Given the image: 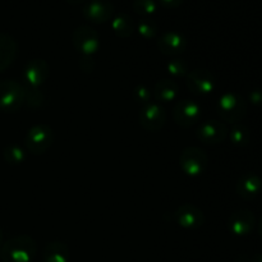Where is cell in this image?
Here are the masks:
<instances>
[{"label": "cell", "instance_id": "obj_1", "mask_svg": "<svg viewBox=\"0 0 262 262\" xmlns=\"http://www.w3.org/2000/svg\"><path fill=\"white\" fill-rule=\"evenodd\" d=\"M36 242L27 235H18L8 239L0 247L2 262H32L36 256Z\"/></svg>", "mask_w": 262, "mask_h": 262}, {"label": "cell", "instance_id": "obj_2", "mask_svg": "<svg viewBox=\"0 0 262 262\" xmlns=\"http://www.w3.org/2000/svg\"><path fill=\"white\" fill-rule=\"evenodd\" d=\"M217 114L220 115L224 122L237 124L242 120V118L247 112V102L245 101L241 95L234 92H228L224 94L217 101Z\"/></svg>", "mask_w": 262, "mask_h": 262}, {"label": "cell", "instance_id": "obj_3", "mask_svg": "<svg viewBox=\"0 0 262 262\" xmlns=\"http://www.w3.org/2000/svg\"><path fill=\"white\" fill-rule=\"evenodd\" d=\"M26 89L18 82L8 79L0 82V110L15 113L25 105Z\"/></svg>", "mask_w": 262, "mask_h": 262}, {"label": "cell", "instance_id": "obj_4", "mask_svg": "<svg viewBox=\"0 0 262 262\" xmlns=\"http://www.w3.org/2000/svg\"><path fill=\"white\" fill-rule=\"evenodd\" d=\"M54 142V132L49 125L37 124L28 129L25 137L26 148L31 154H43Z\"/></svg>", "mask_w": 262, "mask_h": 262}, {"label": "cell", "instance_id": "obj_5", "mask_svg": "<svg viewBox=\"0 0 262 262\" xmlns=\"http://www.w3.org/2000/svg\"><path fill=\"white\" fill-rule=\"evenodd\" d=\"M182 170L192 177L204 173L209 164V158L204 150L199 147H187L182 151L179 158Z\"/></svg>", "mask_w": 262, "mask_h": 262}, {"label": "cell", "instance_id": "obj_6", "mask_svg": "<svg viewBox=\"0 0 262 262\" xmlns=\"http://www.w3.org/2000/svg\"><path fill=\"white\" fill-rule=\"evenodd\" d=\"M72 42L76 50L90 56L100 49V36L90 26H79L72 35Z\"/></svg>", "mask_w": 262, "mask_h": 262}, {"label": "cell", "instance_id": "obj_7", "mask_svg": "<svg viewBox=\"0 0 262 262\" xmlns=\"http://www.w3.org/2000/svg\"><path fill=\"white\" fill-rule=\"evenodd\" d=\"M166 112L159 102L145 105L140 113V124L148 132H158L165 125Z\"/></svg>", "mask_w": 262, "mask_h": 262}, {"label": "cell", "instance_id": "obj_8", "mask_svg": "<svg viewBox=\"0 0 262 262\" xmlns=\"http://www.w3.org/2000/svg\"><path fill=\"white\" fill-rule=\"evenodd\" d=\"M174 122L183 128H189L201 119V106L192 100H182L174 106Z\"/></svg>", "mask_w": 262, "mask_h": 262}, {"label": "cell", "instance_id": "obj_9", "mask_svg": "<svg viewBox=\"0 0 262 262\" xmlns=\"http://www.w3.org/2000/svg\"><path fill=\"white\" fill-rule=\"evenodd\" d=\"M196 136L206 145H217L227 138L228 128L219 120H207L197 128Z\"/></svg>", "mask_w": 262, "mask_h": 262}, {"label": "cell", "instance_id": "obj_10", "mask_svg": "<svg viewBox=\"0 0 262 262\" xmlns=\"http://www.w3.org/2000/svg\"><path fill=\"white\" fill-rule=\"evenodd\" d=\"M256 227V217L250 210H238L230 215L228 220V229L237 237L251 234Z\"/></svg>", "mask_w": 262, "mask_h": 262}, {"label": "cell", "instance_id": "obj_11", "mask_svg": "<svg viewBox=\"0 0 262 262\" xmlns=\"http://www.w3.org/2000/svg\"><path fill=\"white\" fill-rule=\"evenodd\" d=\"M187 87L197 95H209L215 89V78L206 69H194L187 74Z\"/></svg>", "mask_w": 262, "mask_h": 262}, {"label": "cell", "instance_id": "obj_12", "mask_svg": "<svg viewBox=\"0 0 262 262\" xmlns=\"http://www.w3.org/2000/svg\"><path fill=\"white\" fill-rule=\"evenodd\" d=\"M82 13L89 22L105 23L113 18L114 7L109 0H91L84 4Z\"/></svg>", "mask_w": 262, "mask_h": 262}, {"label": "cell", "instance_id": "obj_13", "mask_svg": "<svg viewBox=\"0 0 262 262\" xmlns=\"http://www.w3.org/2000/svg\"><path fill=\"white\" fill-rule=\"evenodd\" d=\"M156 45H158V49L160 50L161 54L171 56L184 53L187 50L188 42H187V38L182 33L169 31V32L163 33L158 38Z\"/></svg>", "mask_w": 262, "mask_h": 262}, {"label": "cell", "instance_id": "obj_14", "mask_svg": "<svg viewBox=\"0 0 262 262\" xmlns=\"http://www.w3.org/2000/svg\"><path fill=\"white\" fill-rule=\"evenodd\" d=\"M174 219L181 225L182 228L186 229H197L202 227L205 223V215L197 206L191 204L182 205L174 212Z\"/></svg>", "mask_w": 262, "mask_h": 262}, {"label": "cell", "instance_id": "obj_15", "mask_svg": "<svg viewBox=\"0 0 262 262\" xmlns=\"http://www.w3.org/2000/svg\"><path fill=\"white\" fill-rule=\"evenodd\" d=\"M49 77V66L42 59H32L26 64L23 78L30 89H38Z\"/></svg>", "mask_w": 262, "mask_h": 262}, {"label": "cell", "instance_id": "obj_16", "mask_svg": "<svg viewBox=\"0 0 262 262\" xmlns=\"http://www.w3.org/2000/svg\"><path fill=\"white\" fill-rule=\"evenodd\" d=\"M235 189L238 196L243 200H252L262 191V179L257 174L247 173L238 179Z\"/></svg>", "mask_w": 262, "mask_h": 262}, {"label": "cell", "instance_id": "obj_17", "mask_svg": "<svg viewBox=\"0 0 262 262\" xmlns=\"http://www.w3.org/2000/svg\"><path fill=\"white\" fill-rule=\"evenodd\" d=\"M18 54V45L12 36L0 33V72L13 64Z\"/></svg>", "mask_w": 262, "mask_h": 262}, {"label": "cell", "instance_id": "obj_18", "mask_svg": "<svg viewBox=\"0 0 262 262\" xmlns=\"http://www.w3.org/2000/svg\"><path fill=\"white\" fill-rule=\"evenodd\" d=\"M179 87L171 79H163L155 84L152 90V96L159 102H170L178 97Z\"/></svg>", "mask_w": 262, "mask_h": 262}, {"label": "cell", "instance_id": "obj_19", "mask_svg": "<svg viewBox=\"0 0 262 262\" xmlns=\"http://www.w3.org/2000/svg\"><path fill=\"white\" fill-rule=\"evenodd\" d=\"M43 262H69V250L60 241L49 242L43 248Z\"/></svg>", "mask_w": 262, "mask_h": 262}, {"label": "cell", "instance_id": "obj_20", "mask_svg": "<svg viewBox=\"0 0 262 262\" xmlns=\"http://www.w3.org/2000/svg\"><path fill=\"white\" fill-rule=\"evenodd\" d=\"M112 27L115 35L120 38H128L136 30L132 18L125 13H120L113 18Z\"/></svg>", "mask_w": 262, "mask_h": 262}, {"label": "cell", "instance_id": "obj_21", "mask_svg": "<svg viewBox=\"0 0 262 262\" xmlns=\"http://www.w3.org/2000/svg\"><path fill=\"white\" fill-rule=\"evenodd\" d=\"M228 133H229V138L233 145L242 147V146H247L250 143L251 133L246 125L237 123V124L233 125V128Z\"/></svg>", "mask_w": 262, "mask_h": 262}, {"label": "cell", "instance_id": "obj_22", "mask_svg": "<svg viewBox=\"0 0 262 262\" xmlns=\"http://www.w3.org/2000/svg\"><path fill=\"white\" fill-rule=\"evenodd\" d=\"M3 158L4 160L7 161L8 164L10 165H19L25 161L26 159V154L19 146H15V145H10L7 146V147L3 150Z\"/></svg>", "mask_w": 262, "mask_h": 262}, {"label": "cell", "instance_id": "obj_23", "mask_svg": "<svg viewBox=\"0 0 262 262\" xmlns=\"http://www.w3.org/2000/svg\"><path fill=\"white\" fill-rule=\"evenodd\" d=\"M133 10L142 17H150L158 12V4L155 0H135Z\"/></svg>", "mask_w": 262, "mask_h": 262}, {"label": "cell", "instance_id": "obj_24", "mask_svg": "<svg viewBox=\"0 0 262 262\" xmlns=\"http://www.w3.org/2000/svg\"><path fill=\"white\" fill-rule=\"evenodd\" d=\"M45 102V95L38 89H26L25 104L31 109L41 107Z\"/></svg>", "mask_w": 262, "mask_h": 262}, {"label": "cell", "instance_id": "obj_25", "mask_svg": "<svg viewBox=\"0 0 262 262\" xmlns=\"http://www.w3.org/2000/svg\"><path fill=\"white\" fill-rule=\"evenodd\" d=\"M137 31L143 38H154L158 35V26L154 20L148 19V18H143L138 22Z\"/></svg>", "mask_w": 262, "mask_h": 262}, {"label": "cell", "instance_id": "obj_26", "mask_svg": "<svg viewBox=\"0 0 262 262\" xmlns=\"http://www.w3.org/2000/svg\"><path fill=\"white\" fill-rule=\"evenodd\" d=\"M166 69H168L169 74H171L173 77H184L189 73L188 66L182 59H173L171 61H169Z\"/></svg>", "mask_w": 262, "mask_h": 262}, {"label": "cell", "instance_id": "obj_27", "mask_svg": "<svg viewBox=\"0 0 262 262\" xmlns=\"http://www.w3.org/2000/svg\"><path fill=\"white\" fill-rule=\"evenodd\" d=\"M151 97H152V91L146 86H137L133 90V99L137 104L147 105L151 102Z\"/></svg>", "mask_w": 262, "mask_h": 262}, {"label": "cell", "instance_id": "obj_28", "mask_svg": "<svg viewBox=\"0 0 262 262\" xmlns=\"http://www.w3.org/2000/svg\"><path fill=\"white\" fill-rule=\"evenodd\" d=\"M248 100L256 106H262V89H256L248 94Z\"/></svg>", "mask_w": 262, "mask_h": 262}, {"label": "cell", "instance_id": "obj_29", "mask_svg": "<svg viewBox=\"0 0 262 262\" xmlns=\"http://www.w3.org/2000/svg\"><path fill=\"white\" fill-rule=\"evenodd\" d=\"M160 3L164 8L173 9V8H178L183 3V0H160Z\"/></svg>", "mask_w": 262, "mask_h": 262}, {"label": "cell", "instance_id": "obj_30", "mask_svg": "<svg viewBox=\"0 0 262 262\" xmlns=\"http://www.w3.org/2000/svg\"><path fill=\"white\" fill-rule=\"evenodd\" d=\"M250 262H262V255H256L251 258Z\"/></svg>", "mask_w": 262, "mask_h": 262}, {"label": "cell", "instance_id": "obj_31", "mask_svg": "<svg viewBox=\"0 0 262 262\" xmlns=\"http://www.w3.org/2000/svg\"><path fill=\"white\" fill-rule=\"evenodd\" d=\"M66 2H67V3H69V4L76 5V4H81V3L86 2V0H66Z\"/></svg>", "mask_w": 262, "mask_h": 262}, {"label": "cell", "instance_id": "obj_32", "mask_svg": "<svg viewBox=\"0 0 262 262\" xmlns=\"http://www.w3.org/2000/svg\"><path fill=\"white\" fill-rule=\"evenodd\" d=\"M258 233H260V235L262 237V219L260 220V223H258Z\"/></svg>", "mask_w": 262, "mask_h": 262}, {"label": "cell", "instance_id": "obj_33", "mask_svg": "<svg viewBox=\"0 0 262 262\" xmlns=\"http://www.w3.org/2000/svg\"><path fill=\"white\" fill-rule=\"evenodd\" d=\"M2 239H3V233H2V229H0V247H2Z\"/></svg>", "mask_w": 262, "mask_h": 262}]
</instances>
